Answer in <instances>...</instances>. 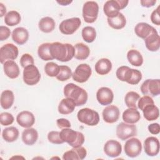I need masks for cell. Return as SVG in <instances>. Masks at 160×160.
<instances>
[{
	"label": "cell",
	"instance_id": "cell-7",
	"mask_svg": "<svg viewBox=\"0 0 160 160\" xmlns=\"http://www.w3.org/2000/svg\"><path fill=\"white\" fill-rule=\"evenodd\" d=\"M82 17L87 23H93L98 18L99 6L95 1L86 2L82 7Z\"/></svg>",
	"mask_w": 160,
	"mask_h": 160
},
{
	"label": "cell",
	"instance_id": "cell-4",
	"mask_svg": "<svg viewBox=\"0 0 160 160\" xmlns=\"http://www.w3.org/2000/svg\"><path fill=\"white\" fill-rule=\"evenodd\" d=\"M60 136L64 142H67L72 148L80 147L84 142L83 134L70 129V128L62 129L60 132Z\"/></svg>",
	"mask_w": 160,
	"mask_h": 160
},
{
	"label": "cell",
	"instance_id": "cell-13",
	"mask_svg": "<svg viewBox=\"0 0 160 160\" xmlns=\"http://www.w3.org/2000/svg\"><path fill=\"white\" fill-rule=\"evenodd\" d=\"M19 54L18 48L12 43H7L0 48V62L4 64L6 61L14 60Z\"/></svg>",
	"mask_w": 160,
	"mask_h": 160
},
{
	"label": "cell",
	"instance_id": "cell-6",
	"mask_svg": "<svg viewBox=\"0 0 160 160\" xmlns=\"http://www.w3.org/2000/svg\"><path fill=\"white\" fill-rule=\"evenodd\" d=\"M77 118L79 121L90 126H96L99 122L98 112L88 108L80 109L78 112Z\"/></svg>",
	"mask_w": 160,
	"mask_h": 160
},
{
	"label": "cell",
	"instance_id": "cell-50",
	"mask_svg": "<svg viewBox=\"0 0 160 160\" xmlns=\"http://www.w3.org/2000/svg\"><path fill=\"white\" fill-rule=\"evenodd\" d=\"M140 2L142 6L146 7V8H150L153 6L156 3V0H144V1H141Z\"/></svg>",
	"mask_w": 160,
	"mask_h": 160
},
{
	"label": "cell",
	"instance_id": "cell-11",
	"mask_svg": "<svg viewBox=\"0 0 160 160\" xmlns=\"http://www.w3.org/2000/svg\"><path fill=\"white\" fill-rule=\"evenodd\" d=\"M81 19L75 17L63 20L59 26V29L61 33L66 35H71L74 33L80 27Z\"/></svg>",
	"mask_w": 160,
	"mask_h": 160
},
{
	"label": "cell",
	"instance_id": "cell-45",
	"mask_svg": "<svg viewBox=\"0 0 160 160\" xmlns=\"http://www.w3.org/2000/svg\"><path fill=\"white\" fill-rule=\"evenodd\" d=\"M34 61L32 56L28 53L22 55L20 59V64L22 68H26L29 65L34 64Z\"/></svg>",
	"mask_w": 160,
	"mask_h": 160
},
{
	"label": "cell",
	"instance_id": "cell-1",
	"mask_svg": "<svg viewBox=\"0 0 160 160\" xmlns=\"http://www.w3.org/2000/svg\"><path fill=\"white\" fill-rule=\"evenodd\" d=\"M50 53L53 59L61 62H68L74 56V48L69 43L54 42L50 45Z\"/></svg>",
	"mask_w": 160,
	"mask_h": 160
},
{
	"label": "cell",
	"instance_id": "cell-29",
	"mask_svg": "<svg viewBox=\"0 0 160 160\" xmlns=\"http://www.w3.org/2000/svg\"><path fill=\"white\" fill-rule=\"evenodd\" d=\"M153 28L146 22H139L134 28V32L137 36L145 39L151 34Z\"/></svg>",
	"mask_w": 160,
	"mask_h": 160
},
{
	"label": "cell",
	"instance_id": "cell-23",
	"mask_svg": "<svg viewBox=\"0 0 160 160\" xmlns=\"http://www.w3.org/2000/svg\"><path fill=\"white\" fill-rule=\"evenodd\" d=\"M3 69L5 74L11 79L17 78L20 73L18 65L13 60L6 61L3 64Z\"/></svg>",
	"mask_w": 160,
	"mask_h": 160
},
{
	"label": "cell",
	"instance_id": "cell-26",
	"mask_svg": "<svg viewBox=\"0 0 160 160\" xmlns=\"http://www.w3.org/2000/svg\"><path fill=\"white\" fill-rule=\"evenodd\" d=\"M122 118L126 123L135 124L140 120L141 115L137 109L128 108L123 112Z\"/></svg>",
	"mask_w": 160,
	"mask_h": 160
},
{
	"label": "cell",
	"instance_id": "cell-46",
	"mask_svg": "<svg viewBox=\"0 0 160 160\" xmlns=\"http://www.w3.org/2000/svg\"><path fill=\"white\" fill-rule=\"evenodd\" d=\"M151 22L157 26L160 25V15H159V6H158L155 10H154L151 14Z\"/></svg>",
	"mask_w": 160,
	"mask_h": 160
},
{
	"label": "cell",
	"instance_id": "cell-39",
	"mask_svg": "<svg viewBox=\"0 0 160 160\" xmlns=\"http://www.w3.org/2000/svg\"><path fill=\"white\" fill-rule=\"evenodd\" d=\"M81 35L86 42H92L96 38V31L93 27L86 26L82 29Z\"/></svg>",
	"mask_w": 160,
	"mask_h": 160
},
{
	"label": "cell",
	"instance_id": "cell-48",
	"mask_svg": "<svg viewBox=\"0 0 160 160\" xmlns=\"http://www.w3.org/2000/svg\"><path fill=\"white\" fill-rule=\"evenodd\" d=\"M57 126L60 129L64 128H69L71 127V122L69 121L65 118H59L56 121Z\"/></svg>",
	"mask_w": 160,
	"mask_h": 160
},
{
	"label": "cell",
	"instance_id": "cell-32",
	"mask_svg": "<svg viewBox=\"0 0 160 160\" xmlns=\"http://www.w3.org/2000/svg\"><path fill=\"white\" fill-rule=\"evenodd\" d=\"M144 118L149 121H152L157 119L159 116V108L154 104H151L146 106L142 111Z\"/></svg>",
	"mask_w": 160,
	"mask_h": 160
},
{
	"label": "cell",
	"instance_id": "cell-51",
	"mask_svg": "<svg viewBox=\"0 0 160 160\" xmlns=\"http://www.w3.org/2000/svg\"><path fill=\"white\" fill-rule=\"evenodd\" d=\"M0 9H1V11H0V13H1L0 16L2 17L5 14L6 12V9L5 6H4V4L2 3H1V2L0 3Z\"/></svg>",
	"mask_w": 160,
	"mask_h": 160
},
{
	"label": "cell",
	"instance_id": "cell-42",
	"mask_svg": "<svg viewBox=\"0 0 160 160\" xmlns=\"http://www.w3.org/2000/svg\"><path fill=\"white\" fill-rule=\"evenodd\" d=\"M48 139L49 142L55 144H61L64 143L60 136V132L56 131H50L48 134Z\"/></svg>",
	"mask_w": 160,
	"mask_h": 160
},
{
	"label": "cell",
	"instance_id": "cell-49",
	"mask_svg": "<svg viewBox=\"0 0 160 160\" xmlns=\"http://www.w3.org/2000/svg\"><path fill=\"white\" fill-rule=\"evenodd\" d=\"M150 133L154 135L158 134L160 132V126L158 123H152L148 127Z\"/></svg>",
	"mask_w": 160,
	"mask_h": 160
},
{
	"label": "cell",
	"instance_id": "cell-33",
	"mask_svg": "<svg viewBox=\"0 0 160 160\" xmlns=\"http://www.w3.org/2000/svg\"><path fill=\"white\" fill-rule=\"evenodd\" d=\"M19 130L14 126H10L3 129L2 137L8 142H12L16 141L19 137Z\"/></svg>",
	"mask_w": 160,
	"mask_h": 160
},
{
	"label": "cell",
	"instance_id": "cell-36",
	"mask_svg": "<svg viewBox=\"0 0 160 160\" xmlns=\"http://www.w3.org/2000/svg\"><path fill=\"white\" fill-rule=\"evenodd\" d=\"M21 22V15L16 11H10L4 16V22L9 26L18 25Z\"/></svg>",
	"mask_w": 160,
	"mask_h": 160
},
{
	"label": "cell",
	"instance_id": "cell-15",
	"mask_svg": "<svg viewBox=\"0 0 160 160\" xmlns=\"http://www.w3.org/2000/svg\"><path fill=\"white\" fill-rule=\"evenodd\" d=\"M144 149L146 154L149 156H155L159 152V139L154 136L147 138L144 142Z\"/></svg>",
	"mask_w": 160,
	"mask_h": 160
},
{
	"label": "cell",
	"instance_id": "cell-40",
	"mask_svg": "<svg viewBox=\"0 0 160 160\" xmlns=\"http://www.w3.org/2000/svg\"><path fill=\"white\" fill-rule=\"evenodd\" d=\"M72 75V73L71 68L68 66L62 65L59 66V72L56 78L60 81H66L70 79Z\"/></svg>",
	"mask_w": 160,
	"mask_h": 160
},
{
	"label": "cell",
	"instance_id": "cell-35",
	"mask_svg": "<svg viewBox=\"0 0 160 160\" xmlns=\"http://www.w3.org/2000/svg\"><path fill=\"white\" fill-rule=\"evenodd\" d=\"M127 59L129 62L134 66H141L143 63L142 54L136 49H131L128 52Z\"/></svg>",
	"mask_w": 160,
	"mask_h": 160
},
{
	"label": "cell",
	"instance_id": "cell-47",
	"mask_svg": "<svg viewBox=\"0 0 160 160\" xmlns=\"http://www.w3.org/2000/svg\"><path fill=\"white\" fill-rule=\"evenodd\" d=\"M11 34L10 29L4 26H0V41H2L7 39Z\"/></svg>",
	"mask_w": 160,
	"mask_h": 160
},
{
	"label": "cell",
	"instance_id": "cell-52",
	"mask_svg": "<svg viewBox=\"0 0 160 160\" xmlns=\"http://www.w3.org/2000/svg\"><path fill=\"white\" fill-rule=\"evenodd\" d=\"M72 2V1H57V2L59 4H61V6H67L69 5V4H71Z\"/></svg>",
	"mask_w": 160,
	"mask_h": 160
},
{
	"label": "cell",
	"instance_id": "cell-44",
	"mask_svg": "<svg viewBox=\"0 0 160 160\" xmlns=\"http://www.w3.org/2000/svg\"><path fill=\"white\" fill-rule=\"evenodd\" d=\"M13 116L8 112H4L0 114V122L2 126H9L14 122Z\"/></svg>",
	"mask_w": 160,
	"mask_h": 160
},
{
	"label": "cell",
	"instance_id": "cell-22",
	"mask_svg": "<svg viewBox=\"0 0 160 160\" xmlns=\"http://www.w3.org/2000/svg\"><path fill=\"white\" fill-rule=\"evenodd\" d=\"M29 38L28 31L22 27L15 28L12 32V39L14 42L19 45L25 44Z\"/></svg>",
	"mask_w": 160,
	"mask_h": 160
},
{
	"label": "cell",
	"instance_id": "cell-27",
	"mask_svg": "<svg viewBox=\"0 0 160 160\" xmlns=\"http://www.w3.org/2000/svg\"><path fill=\"white\" fill-rule=\"evenodd\" d=\"M74 102L69 98L62 99L58 106V112L61 114H69L72 113L76 107Z\"/></svg>",
	"mask_w": 160,
	"mask_h": 160
},
{
	"label": "cell",
	"instance_id": "cell-17",
	"mask_svg": "<svg viewBox=\"0 0 160 160\" xmlns=\"http://www.w3.org/2000/svg\"><path fill=\"white\" fill-rule=\"evenodd\" d=\"M96 99L101 105H109L111 104L113 101L114 94L110 88L102 87L99 88L96 92Z\"/></svg>",
	"mask_w": 160,
	"mask_h": 160
},
{
	"label": "cell",
	"instance_id": "cell-43",
	"mask_svg": "<svg viewBox=\"0 0 160 160\" xmlns=\"http://www.w3.org/2000/svg\"><path fill=\"white\" fill-rule=\"evenodd\" d=\"M154 104V101L151 96L144 95V96L139 99L137 106L140 110L142 111L146 106L151 104Z\"/></svg>",
	"mask_w": 160,
	"mask_h": 160
},
{
	"label": "cell",
	"instance_id": "cell-41",
	"mask_svg": "<svg viewBox=\"0 0 160 160\" xmlns=\"http://www.w3.org/2000/svg\"><path fill=\"white\" fill-rule=\"evenodd\" d=\"M44 71L49 77H56L59 72V66L54 62H49L44 66Z\"/></svg>",
	"mask_w": 160,
	"mask_h": 160
},
{
	"label": "cell",
	"instance_id": "cell-2",
	"mask_svg": "<svg viewBox=\"0 0 160 160\" xmlns=\"http://www.w3.org/2000/svg\"><path fill=\"white\" fill-rule=\"evenodd\" d=\"M66 98L72 99L76 106L85 104L88 101V93L85 89L74 83H68L64 88Z\"/></svg>",
	"mask_w": 160,
	"mask_h": 160
},
{
	"label": "cell",
	"instance_id": "cell-3",
	"mask_svg": "<svg viewBox=\"0 0 160 160\" xmlns=\"http://www.w3.org/2000/svg\"><path fill=\"white\" fill-rule=\"evenodd\" d=\"M116 75L119 80L132 85L138 84L142 76L140 71L130 68L127 66H122L118 68Z\"/></svg>",
	"mask_w": 160,
	"mask_h": 160
},
{
	"label": "cell",
	"instance_id": "cell-19",
	"mask_svg": "<svg viewBox=\"0 0 160 160\" xmlns=\"http://www.w3.org/2000/svg\"><path fill=\"white\" fill-rule=\"evenodd\" d=\"M146 48L152 52L159 50L160 47V37L156 29L153 28L151 34L144 39Z\"/></svg>",
	"mask_w": 160,
	"mask_h": 160
},
{
	"label": "cell",
	"instance_id": "cell-9",
	"mask_svg": "<svg viewBox=\"0 0 160 160\" xmlns=\"http://www.w3.org/2000/svg\"><path fill=\"white\" fill-rule=\"evenodd\" d=\"M117 137L122 141H125L137 135V128L134 124L120 122L116 128Z\"/></svg>",
	"mask_w": 160,
	"mask_h": 160
},
{
	"label": "cell",
	"instance_id": "cell-28",
	"mask_svg": "<svg viewBox=\"0 0 160 160\" xmlns=\"http://www.w3.org/2000/svg\"><path fill=\"white\" fill-rule=\"evenodd\" d=\"M74 56V57L78 60L86 59L90 54V49L89 47L82 42H79L75 44Z\"/></svg>",
	"mask_w": 160,
	"mask_h": 160
},
{
	"label": "cell",
	"instance_id": "cell-31",
	"mask_svg": "<svg viewBox=\"0 0 160 160\" xmlns=\"http://www.w3.org/2000/svg\"><path fill=\"white\" fill-rule=\"evenodd\" d=\"M14 101V95L12 91L5 90L1 95V106L4 109H8L12 106Z\"/></svg>",
	"mask_w": 160,
	"mask_h": 160
},
{
	"label": "cell",
	"instance_id": "cell-10",
	"mask_svg": "<svg viewBox=\"0 0 160 160\" xmlns=\"http://www.w3.org/2000/svg\"><path fill=\"white\" fill-rule=\"evenodd\" d=\"M23 81L29 86H34L38 84L41 78L40 72L38 68L32 64L24 68Z\"/></svg>",
	"mask_w": 160,
	"mask_h": 160
},
{
	"label": "cell",
	"instance_id": "cell-16",
	"mask_svg": "<svg viewBox=\"0 0 160 160\" xmlns=\"http://www.w3.org/2000/svg\"><path fill=\"white\" fill-rule=\"evenodd\" d=\"M104 152L108 157L116 158L119 156L122 152V146L118 141L111 139L104 145Z\"/></svg>",
	"mask_w": 160,
	"mask_h": 160
},
{
	"label": "cell",
	"instance_id": "cell-14",
	"mask_svg": "<svg viewBox=\"0 0 160 160\" xmlns=\"http://www.w3.org/2000/svg\"><path fill=\"white\" fill-rule=\"evenodd\" d=\"M91 74V68L88 64H81L76 67L72 77L74 81L83 83L89 79Z\"/></svg>",
	"mask_w": 160,
	"mask_h": 160
},
{
	"label": "cell",
	"instance_id": "cell-38",
	"mask_svg": "<svg viewBox=\"0 0 160 160\" xmlns=\"http://www.w3.org/2000/svg\"><path fill=\"white\" fill-rule=\"evenodd\" d=\"M140 96L138 93L134 91H129L125 96V104L129 108L138 109L137 102Z\"/></svg>",
	"mask_w": 160,
	"mask_h": 160
},
{
	"label": "cell",
	"instance_id": "cell-25",
	"mask_svg": "<svg viewBox=\"0 0 160 160\" xmlns=\"http://www.w3.org/2000/svg\"><path fill=\"white\" fill-rule=\"evenodd\" d=\"M94 68L98 74L106 75L111 71L112 63L111 61L107 58H101L96 62Z\"/></svg>",
	"mask_w": 160,
	"mask_h": 160
},
{
	"label": "cell",
	"instance_id": "cell-12",
	"mask_svg": "<svg viewBox=\"0 0 160 160\" xmlns=\"http://www.w3.org/2000/svg\"><path fill=\"white\" fill-rule=\"evenodd\" d=\"M124 149L125 154L129 158L138 156L142 151V144L140 140L136 138H132L125 142Z\"/></svg>",
	"mask_w": 160,
	"mask_h": 160
},
{
	"label": "cell",
	"instance_id": "cell-20",
	"mask_svg": "<svg viewBox=\"0 0 160 160\" xmlns=\"http://www.w3.org/2000/svg\"><path fill=\"white\" fill-rule=\"evenodd\" d=\"M16 121L21 127L29 128L34 125L35 122V117L31 112L23 111L17 115Z\"/></svg>",
	"mask_w": 160,
	"mask_h": 160
},
{
	"label": "cell",
	"instance_id": "cell-24",
	"mask_svg": "<svg viewBox=\"0 0 160 160\" xmlns=\"http://www.w3.org/2000/svg\"><path fill=\"white\" fill-rule=\"evenodd\" d=\"M38 138V132L37 130L32 128H29L24 129L22 133V142L28 146H32L36 143Z\"/></svg>",
	"mask_w": 160,
	"mask_h": 160
},
{
	"label": "cell",
	"instance_id": "cell-8",
	"mask_svg": "<svg viewBox=\"0 0 160 160\" xmlns=\"http://www.w3.org/2000/svg\"><path fill=\"white\" fill-rule=\"evenodd\" d=\"M141 91L144 95L155 97L160 94L159 79H148L141 86Z\"/></svg>",
	"mask_w": 160,
	"mask_h": 160
},
{
	"label": "cell",
	"instance_id": "cell-34",
	"mask_svg": "<svg viewBox=\"0 0 160 160\" xmlns=\"http://www.w3.org/2000/svg\"><path fill=\"white\" fill-rule=\"evenodd\" d=\"M107 20L109 26L114 29H122L126 24V18L121 12H119L117 16L113 18H108Z\"/></svg>",
	"mask_w": 160,
	"mask_h": 160
},
{
	"label": "cell",
	"instance_id": "cell-18",
	"mask_svg": "<svg viewBox=\"0 0 160 160\" xmlns=\"http://www.w3.org/2000/svg\"><path fill=\"white\" fill-rule=\"evenodd\" d=\"M119 109L115 105H109L106 107L102 112L103 120L107 123L116 122L119 118Z\"/></svg>",
	"mask_w": 160,
	"mask_h": 160
},
{
	"label": "cell",
	"instance_id": "cell-30",
	"mask_svg": "<svg viewBox=\"0 0 160 160\" xmlns=\"http://www.w3.org/2000/svg\"><path fill=\"white\" fill-rule=\"evenodd\" d=\"M56 23L54 20L51 17H44L38 22L39 29L43 32L49 33L52 32L55 28Z\"/></svg>",
	"mask_w": 160,
	"mask_h": 160
},
{
	"label": "cell",
	"instance_id": "cell-21",
	"mask_svg": "<svg viewBox=\"0 0 160 160\" xmlns=\"http://www.w3.org/2000/svg\"><path fill=\"white\" fill-rule=\"evenodd\" d=\"M87 155L86 149L80 146L78 148H72L69 151L65 152L62 155L64 160H82Z\"/></svg>",
	"mask_w": 160,
	"mask_h": 160
},
{
	"label": "cell",
	"instance_id": "cell-5",
	"mask_svg": "<svg viewBox=\"0 0 160 160\" xmlns=\"http://www.w3.org/2000/svg\"><path fill=\"white\" fill-rule=\"evenodd\" d=\"M129 1L128 0H109L107 1L103 6V11L108 18H113L117 16L119 10L125 8Z\"/></svg>",
	"mask_w": 160,
	"mask_h": 160
},
{
	"label": "cell",
	"instance_id": "cell-37",
	"mask_svg": "<svg viewBox=\"0 0 160 160\" xmlns=\"http://www.w3.org/2000/svg\"><path fill=\"white\" fill-rule=\"evenodd\" d=\"M50 42H45L41 44L38 49V56L43 61H50L54 59L50 53Z\"/></svg>",
	"mask_w": 160,
	"mask_h": 160
}]
</instances>
